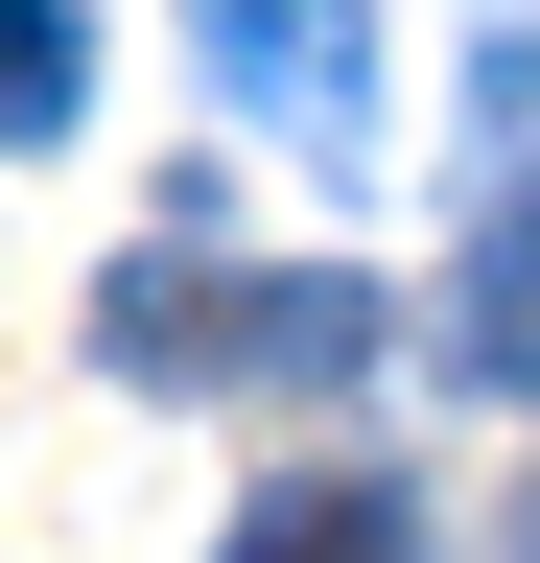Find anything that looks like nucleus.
<instances>
[{
  "label": "nucleus",
  "instance_id": "4",
  "mask_svg": "<svg viewBox=\"0 0 540 563\" xmlns=\"http://www.w3.org/2000/svg\"><path fill=\"white\" fill-rule=\"evenodd\" d=\"M212 563H423V493H399V470H283Z\"/></svg>",
  "mask_w": 540,
  "mask_h": 563
},
{
  "label": "nucleus",
  "instance_id": "8",
  "mask_svg": "<svg viewBox=\"0 0 540 563\" xmlns=\"http://www.w3.org/2000/svg\"><path fill=\"white\" fill-rule=\"evenodd\" d=\"M517 376H540V352H517Z\"/></svg>",
  "mask_w": 540,
  "mask_h": 563
},
{
  "label": "nucleus",
  "instance_id": "5",
  "mask_svg": "<svg viewBox=\"0 0 540 563\" xmlns=\"http://www.w3.org/2000/svg\"><path fill=\"white\" fill-rule=\"evenodd\" d=\"M447 352H470V376H517V352H540V165L494 188V235H470V282H447Z\"/></svg>",
  "mask_w": 540,
  "mask_h": 563
},
{
  "label": "nucleus",
  "instance_id": "3",
  "mask_svg": "<svg viewBox=\"0 0 540 563\" xmlns=\"http://www.w3.org/2000/svg\"><path fill=\"white\" fill-rule=\"evenodd\" d=\"M212 329H235V258H212V235H165V258L95 282V352H118L142 399H212Z\"/></svg>",
  "mask_w": 540,
  "mask_h": 563
},
{
  "label": "nucleus",
  "instance_id": "2",
  "mask_svg": "<svg viewBox=\"0 0 540 563\" xmlns=\"http://www.w3.org/2000/svg\"><path fill=\"white\" fill-rule=\"evenodd\" d=\"M329 376H376V282H353V258H283V282H235V329H212V399H329Z\"/></svg>",
  "mask_w": 540,
  "mask_h": 563
},
{
  "label": "nucleus",
  "instance_id": "7",
  "mask_svg": "<svg viewBox=\"0 0 540 563\" xmlns=\"http://www.w3.org/2000/svg\"><path fill=\"white\" fill-rule=\"evenodd\" d=\"M470 95H494V141L540 118V24H494V70H470Z\"/></svg>",
  "mask_w": 540,
  "mask_h": 563
},
{
  "label": "nucleus",
  "instance_id": "6",
  "mask_svg": "<svg viewBox=\"0 0 540 563\" xmlns=\"http://www.w3.org/2000/svg\"><path fill=\"white\" fill-rule=\"evenodd\" d=\"M71 95H95V24L71 0H0V141H71Z\"/></svg>",
  "mask_w": 540,
  "mask_h": 563
},
{
  "label": "nucleus",
  "instance_id": "1",
  "mask_svg": "<svg viewBox=\"0 0 540 563\" xmlns=\"http://www.w3.org/2000/svg\"><path fill=\"white\" fill-rule=\"evenodd\" d=\"M188 47H212V95L258 141H306V165L376 141V0H188Z\"/></svg>",
  "mask_w": 540,
  "mask_h": 563
}]
</instances>
